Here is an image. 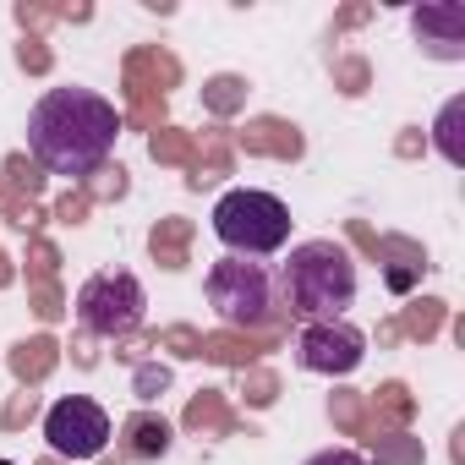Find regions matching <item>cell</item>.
Segmentation results:
<instances>
[{"label":"cell","instance_id":"cell-6","mask_svg":"<svg viewBox=\"0 0 465 465\" xmlns=\"http://www.w3.org/2000/svg\"><path fill=\"white\" fill-rule=\"evenodd\" d=\"M45 438H50V454L55 460H94L110 443V416L88 394H66L45 416Z\"/></svg>","mask_w":465,"mask_h":465},{"label":"cell","instance_id":"cell-26","mask_svg":"<svg viewBox=\"0 0 465 465\" xmlns=\"http://www.w3.org/2000/svg\"><path fill=\"white\" fill-rule=\"evenodd\" d=\"M269 400H274V378L258 372V378H252V405H269Z\"/></svg>","mask_w":465,"mask_h":465},{"label":"cell","instance_id":"cell-25","mask_svg":"<svg viewBox=\"0 0 465 465\" xmlns=\"http://www.w3.org/2000/svg\"><path fill=\"white\" fill-rule=\"evenodd\" d=\"M34 405H39V400H34V394H17V405H12V411H6V427H23V421H28V416H34Z\"/></svg>","mask_w":465,"mask_h":465},{"label":"cell","instance_id":"cell-21","mask_svg":"<svg viewBox=\"0 0 465 465\" xmlns=\"http://www.w3.org/2000/svg\"><path fill=\"white\" fill-rule=\"evenodd\" d=\"M99 175H104V181H94V197H121V192H126V170H121V164H115V170H99Z\"/></svg>","mask_w":465,"mask_h":465},{"label":"cell","instance_id":"cell-18","mask_svg":"<svg viewBox=\"0 0 465 465\" xmlns=\"http://www.w3.org/2000/svg\"><path fill=\"white\" fill-rule=\"evenodd\" d=\"M170 389V372L164 367H137V400H159Z\"/></svg>","mask_w":465,"mask_h":465},{"label":"cell","instance_id":"cell-5","mask_svg":"<svg viewBox=\"0 0 465 465\" xmlns=\"http://www.w3.org/2000/svg\"><path fill=\"white\" fill-rule=\"evenodd\" d=\"M77 318H83L88 334H104V340L132 334L143 323V285H137V274H126V269L94 274L77 291Z\"/></svg>","mask_w":465,"mask_h":465},{"label":"cell","instance_id":"cell-2","mask_svg":"<svg viewBox=\"0 0 465 465\" xmlns=\"http://www.w3.org/2000/svg\"><path fill=\"white\" fill-rule=\"evenodd\" d=\"M280 291L291 318L302 323H340L356 302V263L340 242H302L280 269Z\"/></svg>","mask_w":465,"mask_h":465},{"label":"cell","instance_id":"cell-22","mask_svg":"<svg viewBox=\"0 0 465 465\" xmlns=\"http://www.w3.org/2000/svg\"><path fill=\"white\" fill-rule=\"evenodd\" d=\"M307 465H367L356 449H323V454H312Z\"/></svg>","mask_w":465,"mask_h":465},{"label":"cell","instance_id":"cell-28","mask_svg":"<svg viewBox=\"0 0 465 465\" xmlns=\"http://www.w3.org/2000/svg\"><path fill=\"white\" fill-rule=\"evenodd\" d=\"M0 285H12V263H6V252H0Z\"/></svg>","mask_w":465,"mask_h":465},{"label":"cell","instance_id":"cell-9","mask_svg":"<svg viewBox=\"0 0 465 465\" xmlns=\"http://www.w3.org/2000/svg\"><path fill=\"white\" fill-rule=\"evenodd\" d=\"M121 449H126V460H159V454L170 449V421L153 416V411L126 416V427H121Z\"/></svg>","mask_w":465,"mask_h":465},{"label":"cell","instance_id":"cell-16","mask_svg":"<svg viewBox=\"0 0 465 465\" xmlns=\"http://www.w3.org/2000/svg\"><path fill=\"white\" fill-rule=\"evenodd\" d=\"M438 318H443V302H416V307H411V318H405V329L427 340V334L438 329Z\"/></svg>","mask_w":465,"mask_h":465},{"label":"cell","instance_id":"cell-8","mask_svg":"<svg viewBox=\"0 0 465 465\" xmlns=\"http://www.w3.org/2000/svg\"><path fill=\"white\" fill-rule=\"evenodd\" d=\"M411 28L427 45V55H438V61H460L465 55V6H421L411 17Z\"/></svg>","mask_w":465,"mask_h":465},{"label":"cell","instance_id":"cell-19","mask_svg":"<svg viewBox=\"0 0 465 465\" xmlns=\"http://www.w3.org/2000/svg\"><path fill=\"white\" fill-rule=\"evenodd\" d=\"M334 72H340V88L345 94H367V66L361 61H340Z\"/></svg>","mask_w":465,"mask_h":465},{"label":"cell","instance_id":"cell-24","mask_svg":"<svg viewBox=\"0 0 465 465\" xmlns=\"http://www.w3.org/2000/svg\"><path fill=\"white\" fill-rule=\"evenodd\" d=\"M394 252H405V258H411L416 247H405V242H394ZM411 263H421V269H427V258H411ZM389 285H394V291H405V285H411V274H405V269H394V274H389Z\"/></svg>","mask_w":465,"mask_h":465},{"label":"cell","instance_id":"cell-4","mask_svg":"<svg viewBox=\"0 0 465 465\" xmlns=\"http://www.w3.org/2000/svg\"><path fill=\"white\" fill-rule=\"evenodd\" d=\"M208 307L230 329H263V323H274V280H269V269L247 263V258H219L208 269Z\"/></svg>","mask_w":465,"mask_h":465},{"label":"cell","instance_id":"cell-20","mask_svg":"<svg viewBox=\"0 0 465 465\" xmlns=\"http://www.w3.org/2000/svg\"><path fill=\"white\" fill-rule=\"evenodd\" d=\"M378 405H383L389 416H411V400H405L400 383H383V389H378Z\"/></svg>","mask_w":465,"mask_h":465},{"label":"cell","instance_id":"cell-17","mask_svg":"<svg viewBox=\"0 0 465 465\" xmlns=\"http://www.w3.org/2000/svg\"><path fill=\"white\" fill-rule=\"evenodd\" d=\"M148 148H153V159H192V137H181V132H159Z\"/></svg>","mask_w":465,"mask_h":465},{"label":"cell","instance_id":"cell-31","mask_svg":"<svg viewBox=\"0 0 465 465\" xmlns=\"http://www.w3.org/2000/svg\"><path fill=\"white\" fill-rule=\"evenodd\" d=\"M110 465H115V460H110Z\"/></svg>","mask_w":465,"mask_h":465},{"label":"cell","instance_id":"cell-30","mask_svg":"<svg viewBox=\"0 0 465 465\" xmlns=\"http://www.w3.org/2000/svg\"><path fill=\"white\" fill-rule=\"evenodd\" d=\"M45 465H55V460H45Z\"/></svg>","mask_w":465,"mask_h":465},{"label":"cell","instance_id":"cell-10","mask_svg":"<svg viewBox=\"0 0 465 465\" xmlns=\"http://www.w3.org/2000/svg\"><path fill=\"white\" fill-rule=\"evenodd\" d=\"M247 148H252V153L296 159V153H302V132H296V126H285V121H258V126H247Z\"/></svg>","mask_w":465,"mask_h":465},{"label":"cell","instance_id":"cell-29","mask_svg":"<svg viewBox=\"0 0 465 465\" xmlns=\"http://www.w3.org/2000/svg\"><path fill=\"white\" fill-rule=\"evenodd\" d=\"M0 465H12V460H0Z\"/></svg>","mask_w":465,"mask_h":465},{"label":"cell","instance_id":"cell-7","mask_svg":"<svg viewBox=\"0 0 465 465\" xmlns=\"http://www.w3.org/2000/svg\"><path fill=\"white\" fill-rule=\"evenodd\" d=\"M361 351L367 340L351 329V323H307L296 334V361L307 372H323V378H345L361 367Z\"/></svg>","mask_w":465,"mask_h":465},{"label":"cell","instance_id":"cell-27","mask_svg":"<svg viewBox=\"0 0 465 465\" xmlns=\"http://www.w3.org/2000/svg\"><path fill=\"white\" fill-rule=\"evenodd\" d=\"M83 208H88V197H61V219H83Z\"/></svg>","mask_w":465,"mask_h":465},{"label":"cell","instance_id":"cell-13","mask_svg":"<svg viewBox=\"0 0 465 465\" xmlns=\"http://www.w3.org/2000/svg\"><path fill=\"white\" fill-rule=\"evenodd\" d=\"M460 115H465V99H449L443 104V115H438V148H443V159L449 164H465V148H460Z\"/></svg>","mask_w":465,"mask_h":465},{"label":"cell","instance_id":"cell-11","mask_svg":"<svg viewBox=\"0 0 465 465\" xmlns=\"http://www.w3.org/2000/svg\"><path fill=\"white\" fill-rule=\"evenodd\" d=\"M186 236H192L186 219H164L153 236H148V247H153V258H159L164 269H181V263H186Z\"/></svg>","mask_w":465,"mask_h":465},{"label":"cell","instance_id":"cell-15","mask_svg":"<svg viewBox=\"0 0 465 465\" xmlns=\"http://www.w3.org/2000/svg\"><path fill=\"white\" fill-rule=\"evenodd\" d=\"M242 99H247V83H242V77H213V83L203 88V104H208V110H219V115H230Z\"/></svg>","mask_w":465,"mask_h":465},{"label":"cell","instance_id":"cell-23","mask_svg":"<svg viewBox=\"0 0 465 465\" xmlns=\"http://www.w3.org/2000/svg\"><path fill=\"white\" fill-rule=\"evenodd\" d=\"M17 61H23L28 72H45V66H50V55L39 50V39H23V50H17Z\"/></svg>","mask_w":465,"mask_h":465},{"label":"cell","instance_id":"cell-3","mask_svg":"<svg viewBox=\"0 0 465 465\" xmlns=\"http://www.w3.org/2000/svg\"><path fill=\"white\" fill-rule=\"evenodd\" d=\"M213 236L236 258H269V252H280L291 242V208L274 192L236 186V192H224L219 208H213Z\"/></svg>","mask_w":465,"mask_h":465},{"label":"cell","instance_id":"cell-1","mask_svg":"<svg viewBox=\"0 0 465 465\" xmlns=\"http://www.w3.org/2000/svg\"><path fill=\"white\" fill-rule=\"evenodd\" d=\"M115 137H121V115L94 88H50L28 115V153L50 175H72V181L99 175Z\"/></svg>","mask_w":465,"mask_h":465},{"label":"cell","instance_id":"cell-12","mask_svg":"<svg viewBox=\"0 0 465 465\" xmlns=\"http://www.w3.org/2000/svg\"><path fill=\"white\" fill-rule=\"evenodd\" d=\"M50 367H55V340H23V345L12 351V372H17V378H28V383H34V378H45Z\"/></svg>","mask_w":465,"mask_h":465},{"label":"cell","instance_id":"cell-14","mask_svg":"<svg viewBox=\"0 0 465 465\" xmlns=\"http://www.w3.org/2000/svg\"><path fill=\"white\" fill-rule=\"evenodd\" d=\"M186 427H192V432H224V427H230V416H224L219 394H197V400L186 405Z\"/></svg>","mask_w":465,"mask_h":465}]
</instances>
